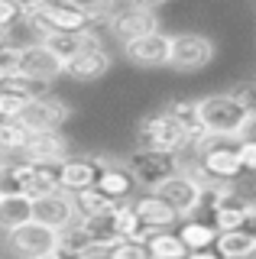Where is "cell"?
I'll use <instances>...</instances> for the list:
<instances>
[{"instance_id": "obj_1", "label": "cell", "mask_w": 256, "mask_h": 259, "mask_svg": "<svg viewBox=\"0 0 256 259\" xmlns=\"http://www.w3.org/2000/svg\"><path fill=\"white\" fill-rule=\"evenodd\" d=\"M198 113H201L204 133L218 136H243L246 123H250V110L237 101L234 94H207L198 101Z\"/></svg>"}, {"instance_id": "obj_2", "label": "cell", "mask_w": 256, "mask_h": 259, "mask_svg": "<svg viewBox=\"0 0 256 259\" xmlns=\"http://www.w3.org/2000/svg\"><path fill=\"white\" fill-rule=\"evenodd\" d=\"M137 143H140V149H156V152H175V156H182L191 146V133L169 110H162V113H153V117L140 120Z\"/></svg>"}, {"instance_id": "obj_3", "label": "cell", "mask_w": 256, "mask_h": 259, "mask_svg": "<svg viewBox=\"0 0 256 259\" xmlns=\"http://www.w3.org/2000/svg\"><path fill=\"white\" fill-rule=\"evenodd\" d=\"M26 26H33L39 32V39L46 32H84V29H94V23L88 20L81 10H75L65 0H55V4H39L33 13L26 16Z\"/></svg>"}, {"instance_id": "obj_4", "label": "cell", "mask_w": 256, "mask_h": 259, "mask_svg": "<svg viewBox=\"0 0 256 259\" xmlns=\"http://www.w3.org/2000/svg\"><path fill=\"white\" fill-rule=\"evenodd\" d=\"M126 168L133 172L137 185L146 191H156L162 182H169L172 175L182 172V159L175 152H156V149H137L126 159Z\"/></svg>"}, {"instance_id": "obj_5", "label": "cell", "mask_w": 256, "mask_h": 259, "mask_svg": "<svg viewBox=\"0 0 256 259\" xmlns=\"http://www.w3.org/2000/svg\"><path fill=\"white\" fill-rule=\"evenodd\" d=\"M55 243H59V230H52V227H46L39 221H26V224H20L17 230L7 233V246L20 259L49 256V253H55Z\"/></svg>"}, {"instance_id": "obj_6", "label": "cell", "mask_w": 256, "mask_h": 259, "mask_svg": "<svg viewBox=\"0 0 256 259\" xmlns=\"http://www.w3.org/2000/svg\"><path fill=\"white\" fill-rule=\"evenodd\" d=\"M201 191H204V182L188 168H182L179 175H172L169 182H162L156 188V194L169 201L179 217H191L201 210Z\"/></svg>"}, {"instance_id": "obj_7", "label": "cell", "mask_w": 256, "mask_h": 259, "mask_svg": "<svg viewBox=\"0 0 256 259\" xmlns=\"http://www.w3.org/2000/svg\"><path fill=\"white\" fill-rule=\"evenodd\" d=\"M214 59V42L201 32H179L172 36V59L169 68L175 71H201Z\"/></svg>"}, {"instance_id": "obj_8", "label": "cell", "mask_w": 256, "mask_h": 259, "mask_svg": "<svg viewBox=\"0 0 256 259\" xmlns=\"http://www.w3.org/2000/svg\"><path fill=\"white\" fill-rule=\"evenodd\" d=\"M20 75L26 78H36L42 84H52L55 78L65 75V62L52 52L46 42H29V46H20V65H17Z\"/></svg>"}, {"instance_id": "obj_9", "label": "cell", "mask_w": 256, "mask_h": 259, "mask_svg": "<svg viewBox=\"0 0 256 259\" xmlns=\"http://www.w3.org/2000/svg\"><path fill=\"white\" fill-rule=\"evenodd\" d=\"M110 32L120 39V42H130V39H140V36H149V32L159 29V16L156 10L149 7H137V4H126V7H117L107 20Z\"/></svg>"}, {"instance_id": "obj_10", "label": "cell", "mask_w": 256, "mask_h": 259, "mask_svg": "<svg viewBox=\"0 0 256 259\" xmlns=\"http://www.w3.org/2000/svg\"><path fill=\"white\" fill-rule=\"evenodd\" d=\"M68 120H71V104H65L55 94H42L26 104L20 123L26 130H62Z\"/></svg>"}, {"instance_id": "obj_11", "label": "cell", "mask_w": 256, "mask_h": 259, "mask_svg": "<svg viewBox=\"0 0 256 259\" xmlns=\"http://www.w3.org/2000/svg\"><path fill=\"white\" fill-rule=\"evenodd\" d=\"M123 55H126V62L140 65V68H162L172 59V36L156 29L149 36L130 39V42H123Z\"/></svg>"}, {"instance_id": "obj_12", "label": "cell", "mask_w": 256, "mask_h": 259, "mask_svg": "<svg viewBox=\"0 0 256 259\" xmlns=\"http://www.w3.org/2000/svg\"><path fill=\"white\" fill-rule=\"evenodd\" d=\"M33 221L52 227V230H65L68 224L78 221V207H75V198L68 191H52L46 198H36L33 201Z\"/></svg>"}, {"instance_id": "obj_13", "label": "cell", "mask_w": 256, "mask_h": 259, "mask_svg": "<svg viewBox=\"0 0 256 259\" xmlns=\"http://www.w3.org/2000/svg\"><path fill=\"white\" fill-rule=\"evenodd\" d=\"M20 156L29 162H65L68 140L62 136V130H29V140Z\"/></svg>"}, {"instance_id": "obj_14", "label": "cell", "mask_w": 256, "mask_h": 259, "mask_svg": "<svg viewBox=\"0 0 256 259\" xmlns=\"http://www.w3.org/2000/svg\"><path fill=\"white\" fill-rule=\"evenodd\" d=\"M104 162H107V159H101V156L65 159V162H62V168H59V185H62V191L78 194V191H84V188H94V185H98L101 168H104Z\"/></svg>"}, {"instance_id": "obj_15", "label": "cell", "mask_w": 256, "mask_h": 259, "mask_svg": "<svg viewBox=\"0 0 256 259\" xmlns=\"http://www.w3.org/2000/svg\"><path fill=\"white\" fill-rule=\"evenodd\" d=\"M133 207H137L140 221L146 227H153V230H172V227L182 221V217L175 214V207L165 198H159L156 191H143L140 198H133Z\"/></svg>"}, {"instance_id": "obj_16", "label": "cell", "mask_w": 256, "mask_h": 259, "mask_svg": "<svg viewBox=\"0 0 256 259\" xmlns=\"http://www.w3.org/2000/svg\"><path fill=\"white\" fill-rule=\"evenodd\" d=\"M107 71H110V52H104V46L84 49L81 55L65 62V78H71V81H98Z\"/></svg>"}, {"instance_id": "obj_17", "label": "cell", "mask_w": 256, "mask_h": 259, "mask_svg": "<svg viewBox=\"0 0 256 259\" xmlns=\"http://www.w3.org/2000/svg\"><path fill=\"white\" fill-rule=\"evenodd\" d=\"M55 253L62 259H101V246L84 233L81 224H68L65 230H59V243H55Z\"/></svg>"}, {"instance_id": "obj_18", "label": "cell", "mask_w": 256, "mask_h": 259, "mask_svg": "<svg viewBox=\"0 0 256 259\" xmlns=\"http://www.w3.org/2000/svg\"><path fill=\"white\" fill-rule=\"evenodd\" d=\"M39 42H46L62 62H71L75 55H81L84 49L101 46V39H98V32H94V29H84V32H46Z\"/></svg>"}, {"instance_id": "obj_19", "label": "cell", "mask_w": 256, "mask_h": 259, "mask_svg": "<svg viewBox=\"0 0 256 259\" xmlns=\"http://www.w3.org/2000/svg\"><path fill=\"white\" fill-rule=\"evenodd\" d=\"M98 188L107 194V198L114 201H130L133 188H137V178H133V172L126 165H120V162H104L101 175H98Z\"/></svg>"}, {"instance_id": "obj_20", "label": "cell", "mask_w": 256, "mask_h": 259, "mask_svg": "<svg viewBox=\"0 0 256 259\" xmlns=\"http://www.w3.org/2000/svg\"><path fill=\"white\" fill-rule=\"evenodd\" d=\"M33 221V198L29 194H0V230H17L20 224Z\"/></svg>"}, {"instance_id": "obj_21", "label": "cell", "mask_w": 256, "mask_h": 259, "mask_svg": "<svg viewBox=\"0 0 256 259\" xmlns=\"http://www.w3.org/2000/svg\"><path fill=\"white\" fill-rule=\"evenodd\" d=\"M179 237L185 240V246L188 249H207V246H214L221 237V230L214 227L211 221H201V217H182V224H179Z\"/></svg>"}, {"instance_id": "obj_22", "label": "cell", "mask_w": 256, "mask_h": 259, "mask_svg": "<svg viewBox=\"0 0 256 259\" xmlns=\"http://www.w3.org/2000/svg\"><path fill=\"white\" fill-rule=\"evenodd\" d=\"M214 249L224 256V259H246V256H253L256 253V237L250 230H227V233H221L218 243H214Z\"/></svg>"}, {"instance_id": "obj_23", "label": "cell", "mask_w": 256, "mask_h": 259, "mask_svg": "<svg viewBox=\"0 0 256 259\" xmlns=\"http://www.w3.org/2000/svg\"><path fill=\"white\" fill-rule=\"evenodd\" d=\"M146 246H149V256L153 259H185L188 256V246L179 237V230H156L146 240Z\"/></svg>"}, {"instance_id": "obj_24", "label": "cell", "mask_w": 256, "mask_h": 259, "mask_svg": "<svg viewBox=\"0 0 256 259\" xmlns=\"http://www.w3.org/2000/svg\"><path fill=\"white\" fill-rule=\"evenodd\" d=\"M75 198V207H78V217H101V214H110L114 210L117 201L114 198H107L98 185L94 188H84V191H78V194H71Z\"/></svg>"}, {"instance_id": "obj_25", "label": "cell", "mask_w": 256, "mask_h": 259, "mask_svg": "<svg viewBox=\"0 0 256 259\" xmlns=\"http://www.w3.org/2000/svg\"><path fill=\"white\" fill-rule=\"evenodd\" d=\"M0 91L20 94V97H26V101H33V97L49 94V84H42V81H36V78H26V75H20V71H7V75H0Z\"/></svg>"}, {"instance_id": "obj_26", "label": "cell", "mask_w": 256, "mask_h": 259, "mask_svg": "<svg viewBox=\"0 0 256 259\" xmlns=\"http://www.w3.org/2000/svg\"><path fill=\"white\" fill-rule=\"evenodd\" d=\"M78 224H81L84 233L101 246V253H104V249H107L114 240H120V233H117L114 221H110V214H101V217H78Z\"/></svg>"}, {"instance_id": "obj_27", "label": "cell", "mask_w": 256, "mask_h": 259, "mask_svg": "<svg viewBox=\"0 0 256 259\" xmlns=\"http://www.w3.org/2000/svg\"><path fill=\"white\" fill-rule=\"evenodd\" d=\"M29 140V130L20 120H0V152L4 156H20Z\"/></svg>"}, {"instance_id": "obj_28", "label": "cell", "mask_w": 256, "mask_h": 259, "mask_svg": "<svg viewBox=\"0 0 256 259\" xmlns=\"http://www.w3.org/2000/svg\"><path fill=\"white\" fill-rule=\"evenodd\" d=\"M165 110H169L172 117H175V120H179L182 126L188 130V133H191V140L204 133L201 113H198V101H172V104H169V107H165Z\"/></svg>"}, {"instance_id": "obj_29", "label": "cell", "mask_w": 256, "mask_h": 259, "mask_svg": "<svg viewBox=\"0 0 256 259\" xmlns=\"http://www.w3.org/2000/svg\"><path fill=\"white\" fill-rule=\"evenodd\" d=\"M101 259H153V256H149V246L143 240L120 237V240H114L107 249H104Z\"/></svg>"}, {"instance_id": "obj_30", "label": "cell", "mask_w": 256, "mask_h": 259, "mask_svg": "<svg viewBox=\"0 0 256 259\" xmlns=\"http://www.w3.org/2000/svg\"><path fill=\"white\" fill-rule=\"evenodd\" d=\"M65 4H71L75 10H81L91 23L110 20V13L117 10V0H65Z\"/></svg>"}, {"instance_id": "obj_31", "label": "cell", "mask_w": 256, "mask_h": 259, "mask_svg": "<svg viewBox=\"0 0 256 259\" xmlns=\"http://www.w3.org/2000/svg\"><path fill=\"white\" fill-rule=\"evenodd\" d=\"M26 104H29L26 97L0 91V120H20V117H23V110H26Z\"/></svg>"}, {"instance_id": "obj_32", "label": "cell", "mask_w": 256, "mask_h": 259, "mask_svg": "<svg viewBox=\"0 0 256 259\" xmlns=\"http://www.w3.org/2000/svg\"><path fill=\"white\" fill-rule=\"evenodd\" d=\"M230 94H234L237 101L243 104L246 110H250V117H253V113H256V78H253V81H243V84H237Z\"/></svg>"}, {"instance_id": "obj_33", "label": "cell", "mask_w": 256, "mask_h": 259, "mask_svg": "<svg viewBox=\"0 0 256 259\" xmlns=\"http://www.w3.org/2000/svg\"><path fill=\"white\" fill-rule=\"evenodd\" d=\"M20 191V182H17V172H13V159H7L0 165V194H17Z\"/></svg>"}, {"instance_id": "obj_34", "label": "cell", "mask_w": 256, "mask_h": 259, "mask_svg": "<svg viewBox=\"0 0 256 259\" xmlns=\"http://www.w3.org/2000/svg\"><path fill=\"white\" fill-rule=\"evenodd\" d=\"M17 20H23L20 4H13V0H0V29L10 32V26H13Z\"/></svg>"}, {"instance_id": "obj_35", "label": "cell", "mask_w": 256, "mask_h": 259, "mask_svg": "<svg viewBox=\"0 0 256 259\" xmlns=\"http://www.w3.org/2000/svg\"><path fill=\"white\" fill-rule=\"evenodd\" d=\"M20 65V46L7 42L4 49H0V75H7V71H17Z\"/></svg>"}, {"instance_id": "obj_36", "label": "cell", "mask_w": 256, "mask_h": 259, "mask_svg": "<svg viewBox=\"0 0 256 259\" xmlns=\"http://www.w3.org/2000/svg\"><path fill=\"white\" fill-rule=\"evenodd\" d=\"M240 159H243V168L250 175H256V140L250 136H240Z\"/></svg>"}, {"instance_id": "obj_37", "label": "cell", "mask_w": 256, "mask_h": 259, "mask_svg": "<svg viewBox=\"0 0 256 259\" xmlns=\"http://www.w3.org/2000/svg\"><path fill=\"white\" fill-rule=\"evenodd\" d=\"M185 259H224L214 246H207V249H188V256Z\"/></svg>"}, {"instance_id": "obj_38", "label": "cell", "mask_w": 256, "mask_h": 259, "mask_svg": "<svg viewBox=\"0 0 256 259\" xmlns=\"http://www.w3.org/2000/svg\"><path fill=\"white\" fill-rule=\"evenodd\" d=\"M130 4H137V7H149V10H156V7H165L169 0H130Z\"/></svg>"}, {"instance_id": "obj_39", "label": "cell", "mask_w": 256, "mask_h": 259, "mask_svg": "<svg viewBox=\"0 0 256 259\" xmlns=\"http://www.w3.org/2000/svg\"><path fill=\"white\" fill-rule=\"evenodd\" d=\"M7 42H10V32H7V29H0V49H4Z\"/></svg>"}, {"instance_id": "obj_40", "label": "cell", "mask_w": 256, "mask_h": 259, "mask_svg": "<svg viewBox=\"0 0 256 259\" xmlns=\"http://www.w3.org/2000/svg\"><path fill=\"white\" fill-rule=\"evenodd\" d=\"M4 162H7V156H4V152H0V165H4Z\"/></svg>"}, {"instance_id": "obj_41", "label": "cell", "mask_w": 256, "mask_h": 259, "mask_svg": "<svg viewBox=\"0 0 256 259\" xmlns=\"http://www.w3.org/2000/svg\"><path fill=\"white\" fill-rule=\"evenodd\" d=\"M246 259H256V253H253V256H246Z\"/></svg>"}, {"instance_id": "obj_42", "label": "cell", "mask_w": 256, "mask_h": 259, "mask_svg": "<svg viewBox=\"0 0 256 259\" xmlns=\"http://www.w3.org/2000/svg\"><path fill=\"white\" fill-rule=\"evenodd\" d=\"M13 4H23V0H13Z\"/></svg>"}, {"instance_id": "obj_43", "label": "cell", "mask_w": 256, "mask_h": 259, "mask_svg": "<svg viewBox=\"0 0 256 259\" xmlns=\"http://www.w3.org/2000/svg\"><path fill=\"white\" fill-rule=\"evenodd\" d=\"M55 256H59V253H55ZM59 259H62V256H59Z\"/></svg>"}]
</instances>
